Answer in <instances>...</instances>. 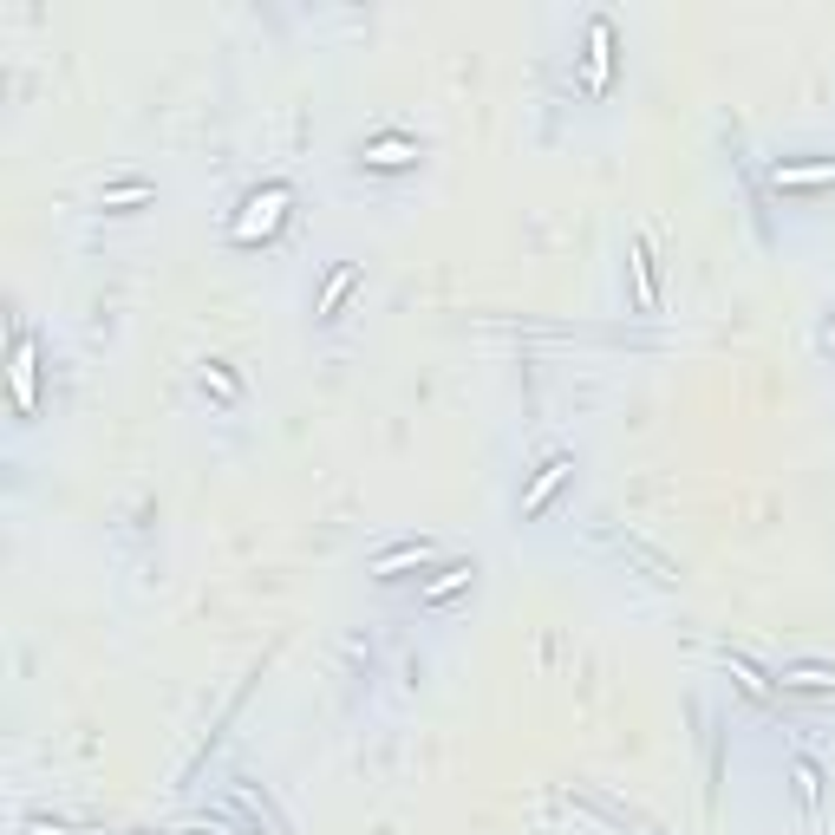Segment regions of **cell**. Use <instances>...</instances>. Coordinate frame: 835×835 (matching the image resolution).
<instances>
[{"instance_id": "cell-1", "label": "cell", "mask_w": 835, "mask_h": 835, "mask_svg": "<svg viewBox=\"0 0 835 835\" xmlns=\"http://www.w3.org/2000/svg\"><path fill=\"white\" fill-rule=\"evenodd\" d=\"M359 164H372V170H405V164H418V144H411V137H372L366 151H359Z\"/></svg>"}, {"instance_id": "cell-2", "label": "cell", "mask_w": 835, "mask_h": 835, "mask_svg": "<svg viewBox=\"0 0 835 835\" xmlns=\"http://www.w3.org/2000/svg\"><path fill=\"white\" fill-rule=\"evenodd\" d=\"M470 575H477V562H451V568H444V575H438V581H431V588H425V601H431V607H438V601H451V594L464 588Z\"/></svg>"}, {"instance_id": "cell-3", "label": "cell", "mask_w": 835, "mask_h": 835, "mask_svg": "<svg viewBox=\"0 0 835 835\" xmlns=\"http://www.w3.org/2000/svg\"><path fill=\"white\" fill-rule=\"evenodd\" d=\"M562 477H568V464H562V457H555V464H548V470H542V477H535V490H529V503H522V516H535V509H542V503H548V496L562 490Z\"/></svg>"}, {"instance_id": "cell-4", "label": "cell", "mask_w": 835, "mask_h": 835, "mask_svg": "<svg viewBox=\"0 0 835 835\" xmlns=\"http://www.w3.org/2000/svg\"><path fill=\"white\" fill-rule=\"evenodd\" d=\"M777 679H783V692H822L835 672L829 666H790V672H777Z\"/></svg>"}, {"instance_id": "cell-5", "label": "cell", "mask_w": 835, "mask_h": 835, "mask_svg": "<svg viewBox=\"0 0 835 835\" xmlns=\"http://www.w3.org/2000/svg\"><path fill=\"white\" fill-rule=\"evenodd\" d=\"M835 177V164H816V170H803V164H777V183H829Z\"/></svg>"}, {"instance_id": "cell-6", "label": "cell", "mask_w": 835, "mask_h": 835, "mask_svg": "<svg viewBox=\"0 0 835 835\" xmlns=\"http://www.w3.org/2000/svg\"><path fill=\"white\" fill-rule=\"evenodd\" d=\"M353 281H359V268H333V281H327V294H320V314H327L333 301H346L353 294Z\"/></svg>"}, {"instance_id": "cell-7", "label": "cell", "mask_w": 835, "mask_h": 835, "mask_svg": "<svg viewBox=\"0 0 835 835\" xmlns=\"http://www.w3.org/2000/svg\"><path fill=\"white\" fill-rule=\"evenodd\" d=\"M14 385H20V405H33V353L20 346V359H14Z\"/></svg>"}, {"instance_id": "cell-8", "label": "cell", "mask_w": 835, "mask_h": 835, "mask_svg": "<svg viewBox=\"0 0 835 835\" xmlns=\"http://www.w3.org/2000/svg\"><path fill=\"white\" fill-rule=\"evenodd\" d=\"M209 385H216V398H229V405H235V379H229V372L216 366V359H209V366H203V392H209Z\"/></svg>"}]
</instances>
